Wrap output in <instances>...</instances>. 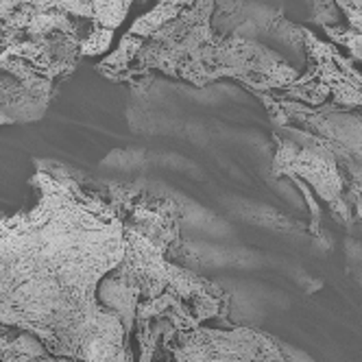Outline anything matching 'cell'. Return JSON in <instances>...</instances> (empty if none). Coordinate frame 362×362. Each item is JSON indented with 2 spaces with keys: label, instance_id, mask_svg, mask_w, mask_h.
<instances>
[{
  "label": "cell",
  "instance_id": "6",
  "mask_svg": "<svg viewBox=\"0 0 362 362\" xmlns=\"http://www.w3.org/2000/svg\"><path fill=\"white\" fill-rule=\"evenodd\" d=\"M140 0H92L94 5V35L83 46V57H94L110 48L116 29L127 18L129 9Z\"/></svg>",
  "mask_w": 362,
  "mask_h": 362
},
{
  "label": "cell",
  "instance_id": "3",
  "mask_svg": "<svg viewBox=\"0 0 362 362\" xmlns=\"http://www.w3.org/2000/svg\"><path fill=\"white\" fill-rule=\"evenodd\" d=\"M153 339L162 358L153 354L148 334L138 329L140 362H310L303 356L295 360L293 351L271 336L247 327L221 332L153 323Z\"/></svg>",
  "mask_w": 362,
  "mask_h": 362
},
{
  "label": "cell",
  "instance_id": "5",
  "mask_svg": "<svg viewBox=\"0 0 362 362\" xmlns=\"http://www.w3.org/2000/svg\"><path fill=\"white\" fill-rule=\"evenodd\" d=\"M55 92V88L29 83L0 66V127L40 120Z\"/></svg>",
  "mask_w": 362,
  "mask_h": 362
},
{
  "label": "cell",
  "instance_id": "7",
  "mask_svg": "<svg viewBox=\"0 0 362 362\" xmlns=\"http://www.w3.org/2000/svg\"><path fill=\"white\" fill-rule=\"evenodd\" d=\"M50 356L37 336L0 323V362H37Z\"/></svg>",
  "mask_w": 362,
  "mask_h": 362
},
{
  "label": "cell",
  "instance_id": "4",
  "mask_svg": "<svg viewBox=\"0 0 362 362\" xmlns=\"http://www.w3.org/2000/svg\"><path fill=\"white\" fill-rule=\"evenodd\" d=\"M315 22L362 83V0H317Z\"/></svg>",
  "mask_w": 362,
  "mask_h": 362
},
{
  "label": "cell",
  "instance_id": "1",
  "mask_svg": "<svg viewBox=\"0 0 362 362\" xmlns=\"http://www.w3.org/2000/svg\"><path fill=\"white\" fill-rule=\"evenodd\" d=\"M33 184V210L0 216V323L37 336L55 358L129 362L132 336L100 303L129 249L120 186L100 199L46 170Z\"/></svg>",
  "mask_w": 362,
  "mask_h": 362
},
{
  "label": "cell",
  "instance_id": "2",
  "mask_svg": "<svg viewBox=\"0 0 362 362\" xmlns=\"http://www.w3.org/2000/svg\"><path fill=\"white\" fill-rule=\"evenodd\" d=\"M301 68L305 27L286 18L281 0H160L96 64L114 83L146 86L158 74L197 88L231 79L251 94L291 88Z\"/></svg>",
  "mask_w": 362,
  "mask_h": 362
}]
</instances>
